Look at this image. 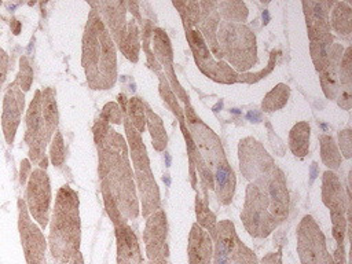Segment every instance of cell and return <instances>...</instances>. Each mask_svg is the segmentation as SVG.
<instances>
[{"label":"cell","mask_w":352,"mask_h":264,"mask_svg":"<svg viewBox=\"0 0 352 264\" xmlns=\"http://www.w3.org/2000/svg\"><path fill=\"white\" fill-rule=\"evenodd\" d=\"M111 38L104 30L102 22L95 19L87 26L84 38V66L89 78L99 80V63L104 65V70L111 81L116 73V56Z\"/></svg>","instance_id":"obj_2"},{"label":"cell","mask_w":352,"mask_h":264,"mask_svg":"<svg viewBox=\"0 0 352 264\" xmlns=\"http://www.w3.org/2000/svg\"><path fill=\"white\" fill-rule=\"evenodd\" d=\"M48 138H50V133L47 131V126L43 118V111H41V92L37 91L26 114V135H25V140L30 148L29 155L33 161H38L43 157V151L45 150Z\"/></svg>","instance_id":"obj_5"},{"label":"cell","mask_w":352,"mask_h":264,"mask_svg":"<svg viewBox=\"0 0 352 264\" xmlns=\"http://www.w3.org/2000/svg\"><path fill=\"white\" fill-rule=\"evenodd\" d=\"M32 78H33V74H32L30 65H29L28 59H26L25 56H22V58H21L19 74H18V78L15 80V84H16V85H19V88H21V89L28 91V89H29V87H30Z\"/></svg>","instance_id":"obj_11"},{"label":"cell","mask_w":352,"mask_h":264,"mask_svg":"<svg viewBox=\"0 0 352 264\" xmlns=\"http://www.w3.org/2000/svg\"><path fill=\"white\" fill-rule=\"evenodd\" d=\"M7 65H8V56L7 54L0 48V88L6 80L7 74Z\"/></svg>","instance_id":"obj_15"},{"label":"cell","mask_w":352,"mask_h":264,"mask_svg":"<svg viewBox=\"0 0 352 264\" xmlns=\"http://www.w3.org/2000/svg\"><path fill=\"white\" fill-rule=\"evenodd\" d=\"M297 249L302 264H334L326 252L322 231L309 216L304 217L300 224Z\"/></svg>","instance_id":"obj_3"},{"label":"cell","mask_w":352,"mask_h":264,"mask_svg":"<svg viewBox=\"0 0 352 264\" xmlns=\"http://www.w3.org/2000/svg\"><path fill=\"white\" fill-rule=\"evenodd\" d=\"M150 264H168L165 258H157V260H150Z\"/></svg>","instance_id":"obj_19"},{"label":"cell","mask_w":352,"mask_h":264,"mask_svg":"<svg viewBox=\"0 0 352 264\" xmlns=\"http://www.w3.org/2000/svg\"><path fill=\"white\" fill-rule=\"evenodd\" d=\"M80 245L78 199L73 190L62 187L58 192L50 230V249L52 257L60 263H69Z\"/></svg>","instance_id":"obj_1"},{"label":"cell","mask_w":352,"mask_h":264,"mask_svg":"<svg viewBox=\"0 0 352 264\" xmlns=\"http://www.w3.org/2000/svg\"><path fill=\"white\" fill-rule=\"evenodd\" d=\"M30 168H29V162L25 160V161H22V168H21V183L23 184L25 182H26V172L29 170Z\"/></svg>","instance_id":"obj_17"},{"label":"cell","mask_w":352,"mask_h":264,"mask_svg":"<svg viewBox=\"0 0 352 264\" xmlns=\"http://www.w3.org/2000/svg\"><path fill=\"white\" fill-rule=\"evenodd\" d=\"M51 192L48 177L45 172L37 169L32 172L28 188H26V202L28 212L33 216V219L41 226L45 227L48 223V209H50Z\"/></svg>","instance_id":"obj_6"},{"label":"cell","mask_w":352,"mask_h":264,"mask_svg":"<svg viewBox=\"0 0 352 264\" xmlns=\"http://www.w3.org/2000/svg\"><path fill=\"white\" fill-rule=\"evenodd\" d=\"M234 264H256V256L248 248H245L239 241L236 242Z\"/></svg>","instance_id":"obj_12"},{"label":"cell","mask_w":352,"mask_h":264,"mask_svg":"<svg viewBox=\"0 0 352 264\" xmlns=\"http://www.w3.org/2000/svg\"><path fill=\"white\" fill-rule=\"evenodd\" d=\"M146 242V250L150 260L164 258L165 238H166V220L164 212L154 213L146 224L143 234Z\"/></svg>","instance_id":"obj_8"},{"label":"cell","mask_w":352,"mask_h":264,"mask_svg":"<svg viewBox=\"0 0 352 264\" xmlns=\"http://www.w3.org/2000/svg\"><path fill=\"white\" fill-rule=\"evenodd\" d=\"M190 264H209L212 258V239L206 231L194 224L188 241Z\"/></svg>","instance_id":"obj_10"},{"label":"cell","mask_w":352,"mask_h":264,"mask_svg":"<svg viewBox=\"0 0 352 264\" xmlns=\"http://www.w3.org/2000/svg\"><path fill=\"white\" fill-rule=\"evenodd\" d=\"M22 110H23V94H22V89L14 82L7 91L4 96V103H3L1 125H3V132L7 143L14 142V136L21 121Z\"/></svg>","instance_id":"obj_7"},{"label":"cell","mask_w":352,"mask_h":264,"mask_svg":"<svg viewBox=\"0 0 352 264\" xmlns=\"http://www.w3.org/2000/svg\"><path fill=\"white\" fill-rule=\"evenodd\" d=\"M69 264H84V263H82V257H81L80 252H77V253H74V254H73V257L69 260Z\"/></svg>","instance_id":"obj_18"},{"label":"cell","mask_w":352,"mask_h":264,"mask_svg":"<svg viewBox=\"0 0 352 264\" xmlns=\"http://www.w3.org/2000/svg\"><path fill=\"white\" fill-rule=\"evenodd\" d=\"M19 206V234L28 264H45V239L40 228L30 220L23 201Z\"/></svg>","instance_id":"obj_4"},{"label":"cell","mask_w":352,"mask_h":264,"mask_svg":"<svg viewBox=\"0 0 352 264\" xmlns=\"http://www.w3.org/2000/svg\"><path fill=\"white\" fill-rule=\"evenodd\" d=\"M117 236V261L118 264H142V254L135 234L125 220L114 223Z\"/></svg>","instance_id":"obj_9"},{"label":"cell","mask_w":352,"mask_h":264,"mask_svg":"<svg viewBox=\"0 0 352 264\" xmlns=\"http://www.w3.org/2000/svg\"><path fill=\"white\" fill-rule=\"evenodd\" d=\"M129 113H131V118L133 120V124L142 131L143 129V106L139 100H136V98L131 99L129 102Z\"/></svg>","instance_id":"obj_13"},{"label":"cell","mask_w":352,"mask_h":264,"mask_svg":"<svg viewBox=\"0 0 352 264\" xmlns=\"http://www.w3.org/2000/svg\"><path fill=\"white\" fill-rule=\"evenodd\" d=\"M261 264H282L280 261V253H270L267 254L263 260H261Z\"/></svg>","instance_id":"obj_16"},{"label":"cell","mask_w":352,"mask_h":264,"mask_svg":"<svg viewBox=\"0 0 352 264\" xmlns=\"http://www.w3.org/2000/svg\"><path fill=\"white\" fill-rule=\"evenodd\" d=\"M51 158H52V162L58 166L63 161V142H62V136L59 133H56V136L54 138L52 147H51Z\"/></svg>","instance_id":"obj_14"}]
</instances>
